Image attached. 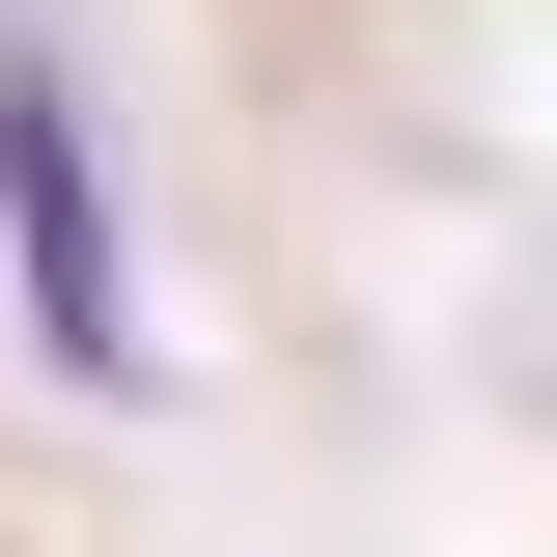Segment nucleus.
<instances>
[{"instance_id": "nucleus-1", "label": "nucleus", "mask_w": 557, "mask_h": 557, "mask_svg": "<svg viewBox=\"0 0 557 557\" xmlns=\"http://www.w3.org/2000/svg\"><path fill=\"white\" fill-rule=\"evenodd\" d=\"M0 251H28V362L139 391V251H112V168H84V84L28 28H0Z\"/></svg>"}]
</instances>
